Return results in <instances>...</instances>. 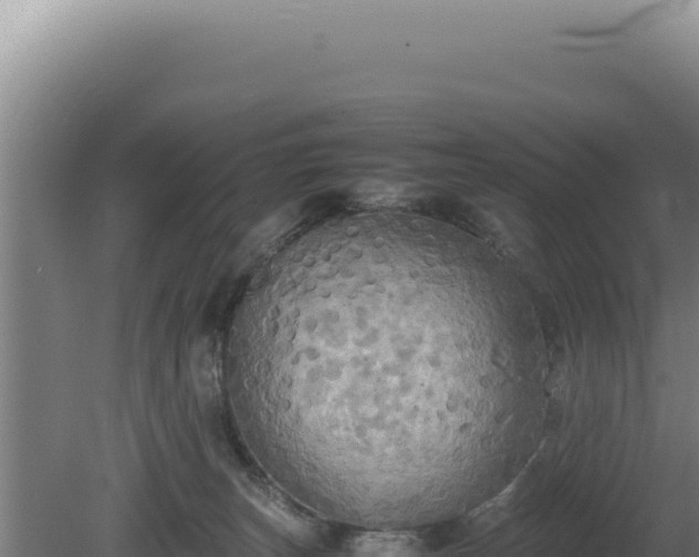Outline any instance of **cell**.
I'll list each match as a JSON object with an SVG mask.
<instances>
[{"instance_id":"cell-1","label":"cell","mask_w":699,"mask_h":557,"mask_svg":"<svg viewBox=\"0 0 699 557\" xmlns=\"http://www.w3.org/2000/svg\"><path fill=\"white\" fill-rule=\"evenodd\" d=\"M453 262L445 251L424 246L387 270L330 293L317 312L325 327L319 330L325 336L319 338L324 345L319 349L371 365H317V378L371 372L333 386L342 387L344 398L367 385L362 400L368 393L373 401L377 395L371 437L377 431L379 445H385L394 482L426 498L439 492L442 427L456 406L453 393L445 390L444 322Z\"/></svg>"},{"instance_id":"cell-2","label":"cell","mask_w":699,"mask_h":557,"mask_svg":"<svg viewBox=\"0 0 699 557\" xmlns=\"http://www.w3.org/2000/svg\"><path fill=\"white\" fill-rule=\"evenodd\" d=\"M413 542L397 534H371L354 543V551L362 555H404L411 551Z\"/></svg>"}]
</instances>
